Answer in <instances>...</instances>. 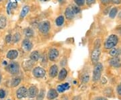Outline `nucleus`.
Wrapping results in <instances>:
<instances>
[{
  "label": "nucleus",
  "mask_w": 121,
  "mask_h": 100,
  "mask_svg": "<svg viewBox=\"0 0 121 100\" xmlns=\"http://www.w3.org/2000/svg\"><path fill=\"white\" fill-rule=\"evenodd\" d=\"M117 92H118V94L121 96V84L117 87Z\"/></svg>",
  "instance_id": "e433bc0d"
},
{
  "label": "nucleus",
  "mask_w": 121,
  "mask_h": 100,
  "mask_svg": "<svg viewBox=\"0 0 121 100\" xmlns=\"http://www.w3.org/2000/svg\"><path fill=\"white\" fill-rule=\"evenodd\" d=\"M72 8L73 9L74 12L76 14V13H78L79 12H80V8H78L77 6H75V5H74V6H72Z\"/></svg>",
  "instance_id": "f704fd0d"
},
{
  "label": "nucleus",
  "mask_w": 121,
  "mask_h": 100,
  "mask_svg": "<svg viewBox=\"0 0 121 100\" xmlns=\"http://www.w3.org/2000/svg\"><path fill=\"white\" fill-rule=\"evenodd\" d=\"M95 48H99L100 45H101V42H100V40L99 39H97L95 41Z\"/></svg>",
  "instance_id": "72a5a7b5"
},
{
  "label": "nucleus",
  "mask_w": 121,
  "mask_h": 100,
  "mask_svg": "<svg viewBox=\"0 0 121 100\" xmlns=\"http://www.w3.org/2000/svg\"><path fill=\"white\" fill-rule=\"evenodd\" d=\"M4 65H8V62H6V61H4V63H3Z\"/></svg>",
  "instance_id": "37998d69"
},
{
  "label": "nucleus",
  "mask_w": 121,
  "mask_h": 100,
  "mask_svg": "<svg viewBox=\"0 0 121 100\" xmlns=\"http://www.w3.org/2000/svg\"><path fill=\"white\" fill-rule=\"evenodd\" d=\"M65 21V18L63 16H60L56 19V25L57 26H61Z\"/></svg>",
  "instance_id": "a878e982"
},
{
  "label": "nucleus",
  "mask_w": 121,
  "mask_h": 100,
  "mask_svg": "<svg viewBox=\"0 0 121 100\" xmlns=\"http://www.w3.org/2000/svg\"><path fill=\"white\" fill-rule=\"evenodd\" d=\"M22 48L25 50V51H30L31 49L32 48V43L30 42L28 39H25L23 40L22 43Z\"/></svg>",
  "instance_id": "9b49d317"
},
{
  "label": "nucleus",
  "mask_w": 121,
  "mask_h": 100,
  "mask_svg": "<svg viewBox=\"0 0 121 100\" xmlns=\"http://www.w3.org/2000/svg\"><path fill=\"white\" fill-rule=\"evenodd\" d=\"M21 82V79L20 77H14L11 81V86L13 87H17Z\"/></svg>",
  "instance_id": "b1692460"
},
{
  "label": "nucleus",
  "mask_w": 121,
  "mask_h": 100,
  "mask_svg": "<svg viewBox=\"0 0 121 100\" xmlns=\"http://www.w3.org/2000/svg\"><path fill=\"white\" fill-rule=\"evenodd\" d=\"M67 74H68L67 71L65 69H64V68L60 70V72H59V76H58L59 80V81H63V80H65V78L67 76Z\"/></svg>",
  "instance_id": "f3484780"
},
{
  "label": "nucleus",
  "mask_w": 121,
  "mask_h": 100,
  "mask_svg": "<svg viewBox=\"0 0 121 100\" xmlns=\"http://www.w3.org/2000/svg\"><path fill=\"white\" fill-rule=\"evenodd\" d=\"M38 95V89L36 86H31L28 90V96L30 98H34Z\"/></svg>",
  "instance_id": "9d476101"
},
{
  "label": "nucleus",
  "mask_w": 121,
  "mask_h": 100,
  "mask_svg": "<svg viewBox=\"0 0 121 100\" xmlns=\"http://www.w3.org/2000/svg\"><path fill=\"white\" fill-rule=\"evenodd\" d=\"M33 75L36 78H43L46 75V71L41 67H36L32 71Z\"/></svg>",
  "instance_id": "39448f33"
},
{
  "label": "nucleus",
  "mask_w": 121,
  "mask_h": 100,
  "mask_svg": "<svg viewBox=\"0 0 121 100\" xmlns=\"http://www.w3.org/2000/svg\"><path fill=\"white\" fill-rule=\"evenodd\" d=\"M95 0H86L87 5H88L94 4H95Z\"/></svg>",
  "instance_id": "c9c22d12"
},
{
  "label": "nucleus",
  "mask_w": 121,
  "mask_h": 100,
  "mask_svg": "<svg viewBox=\"0 0 121 100\" xmlns=\"http://www.w3.org/2000/svg\"><path fill=\"white\" fill-rule=\"evenodd\" d=\"M1 1H2V0H0V2H1Z\"/></svg>",
  "instance_id": "a18cd8bd"
},
{
  "label": "nucleus",
  "mask_w": 121,
  "mask_h": 100,
  "mask_svg": "<svg viewBox=\"0 0 121 100\" xmlns=\"http://www.w3.org/2000/svg\"><path fill=\"white\" fill-rule=\"evenodd\" d=\"M12 8H13V7H12V3L10 2V3H9V4L8 5V7H7V12H8V15L10 14V10Z\"/></svg>",
  "instance_id": "2f4dec72"
},
{
  "label": "nucleus",
  "mask_w": 121,
  "mask_h": 100,
  "mask_svg": "<svg viewBox=\"0 0 121 100\" xmlns=\"http://www.w3.org/2000/svg\"><path fill=\"white\" fill-rule=\"evenodd\" d=\"M62 100H68V98H67V97H66V96H63V98H62Z\"/></svg>",
  "instance_id": "a19ab883"
},
{
  "label": "nucleus",
  "mask_w": 121,
  "mask_h": 100,
  "mask_svg": "<svg viewBox=\"0 0 121 100\" xmlns=\"http://www.w3.org/2000/svg\"><path fill=\"white\" fill-rule=\"evenodd\" d=\"M110 1L114 4H121V0H110Z\"/></svg>",
  "instance_id": "4c0bfd02"
},
{
  "label": "nucleus",
  "mask_w": 121,
  "mask_h": 100,
  "mask_svg": "<svg viewBox=\"0 0 121 100\" xmlns=\"http://www.w3.org/2000/svg\"><path fill=\"white\" fill-rule=\"evenodd\" d=\"M117 12H118V9H117V8H113L110 10V13H109V16H110V17H111V18H114V17H116V16H117Z\"/></svg>",
  "instance_id": "cd10ccee"
},
{
  "label": "nucleus",
  "mask_w": 121,
  "mask_h": 100,
  "mask_svg": "<svg viewBox=\"0 0 121 100\" xmlns=\"http://www.w3.org/2000/svg\"><path fill=\"white\" fill-rule=\"evenodd\" d=\"M70 88V85L68 83H63L61 85H58L56 87V91L59 93H63V92H65L67 90H68Z\"/></svg>",
  "instance_id": "4468645a"
},
{
  "label": "nucleus",
  "mask_w": 121,
  "mask_h": 100,
  "mask_svg": "<svg viewBox=\"0 0 121 100\" xmlns=\"http://www.w3.org/2000/svg\"><path fill=\"white\" fill-rule=\"evenodd\" d=\"M12 36L10 34H8L6 36H5V40L7 43H9L11 41H12Z\"/></svg>",
  "instance_id": "7c9ffc66"
},
{
  "label": "nucleus",
  "mask_w": 121,
  "mask_h": 100,
  "mask_svg": "<svg viewBox=\"0 0 121 100\" xmlns=\"http://www.w3.org/2000/svg\"><path fill=\"white\" fill-rule=\"evenodd\" d=\"M118 42V38L117 35H110L105 42V45H104L105 48L106 49H112L117 45Z\"/></svg>",
  "instance_id": "f257e3e1"
},
{
  "label": "nucleus",
  "mask_w": 121,
  "mask_h": 100,
  "mask_svg": "<svg viewBox=\"0 0 121 100\" xmlns=\"http://www.w3.org/2000/svg\"><path fill=\"white\" fill-rule=\"evenodd\" d=\"M59 57V51L56 48H51L48 52V58L51 61H54Z\"/></svg>",
  "instance_id": "6e6552de"
},
{
  "label": "nucleus",
  "mask_w": 121,
  "mask_h": 100,
  "mask_svg": "<svg viewBox=\"0 0 121 100\" xmlns=\"http://www.w3.org/2000/svg\"><path fill=\"white\" fill-rule=\"evenodd\" d=\"M30 59L33 62H36L40 58V54H39V51L37 50H35L34 52H32L31 54H30Z\"/></svg>",
  "instance_id": "412c9836"
},
{
  "label": "nucleus",
  "mask_w": 121,
  "mask_h": 100,
  "mask_svg": "<svg viewBox=\"0 0 121 100\" xmlns=\"http://www.w3.org/2000/svg\"><path fill=\"white\" fill-rule=\"evenodd\" d=\"M58 74V67L56 65L51 66L49 69V76L52 78L55 77Z\"/></svg>",
  "instance_id": "2eb2a0df"
},
{
  "label": "nucleus",
  "mask_w": 121,
  "mask_h": 100,
  "mask_svg": "<svg viewBox=\"0 0 121 100\" xmlns=\"http://www.w3.org/2000/svg\"><path fill=\"white\" fill-rule=\"evenodd\" d=\"M110 54L113 57H118V56L121 54V50L116 48H112V50L110 51Z\"/></svg>",
  "instance_id": "a211bd4d"
},
{
  "label": "nucleus",
  "mask_w": 121,
  "mask_h": 100,
  "mask_svg": "<svg viewBox=\"0 0 121 100\" xmlns=\"http://www.w3.org/2000/svg\"><path fill=\"white\" fill-rule=\"evenodd\" d=\"M16 96H17V99H19V100L22 99L24 97H26V96H28L27 89L24 87H20L16 91Z\"/></svg>",
  "instance_id": "0eeeda50"
},
{
  "label": "nucleus",
  "mask_w": 121,
  "mask_h": 100,
  "mask_svg": "<svg viewBox=\"0 0 121 100\" xmlns=\"http://www.w3.org/2000/svg\"></svg>",
  "instance_id": "09e8293b"
},
{
  "label": "nucleus",
  "mask_w": 121,
  "mask_h": 100,
  "mask_svg": "<svg viewBox=\"0 0 121 100\" xmlns=\"http://www.w3.org/2000/svg\"><path fill=\"white\" fill-rule=\"evenodd\" d=\"M6 24H7L6 17L3 15H0V30L4 29L6 26Z\"/></svg>",
  "instance_id": "aec40b11"
},
{
  "label": "nucleus",
  "mask_w": 121,
  "mask_h": 100,
  "mask_svg": "<svg viewBox=\"0 0 121 100\" xmlns=\"http://www.w3.org/2000/svg\"><path fill=\"white\" fill-rule=\"evenodd\" d=\"M102 71H103L102 64L100 62L96 63L94 69V72H93V80L94 81H98L100 79Z\"/></svg>",
  "instance_id": "f03ea898"
},
{
  "label": "nucleus",
  "mask_w": 121,
  "mask_h": 100,
  "mask_svg": "<svg viewBox=\"0 0 121 100\" xmlns=\"http://www.w3.org/2000/svg\"><path fill=\"white\" fill-rule=\"evenodd\" d=\"M64 1H65V0H58V1H59V2H60V3H63V2H64Z\"/></svg>",
  "instance_id": "79ce46f5"
},
{
  "label": "nucleus",
  "mask_w": 121,
  "mask_h": 100,
  "mask_svg": "<svg viewBox=\"0 0 121 100\" xmlns=\"http://www.w3.org/2000/svg\"><path fill=\"white\" fill-rule=\"evenodd\" d=\"M30 11V7L28 6V5H26L24 6L22 9V12L20 13V18H24V17L26 16V15L28 14V13Z\"/></svg>",
  "instance_id": "5701e85b"
},
{
  "label": "nucleus",
  "mask_w": 121,
  "mask_h": 100,
  "mask_svg": "<svg viewBox=\"0 0 121 100\" xmlns=\"http://www.w3.org/2000/svg\"><path fill=\"white\" fill-rule=\"evenodd\" d=\"M38 27H39V30L40 32H42L43 34H47L50 30L51 24L48 21H43V22L39 23Z\"/></svg>",
  "instance_id": "20e7f679"
},
{
  "label": "nucleus",
  "mask_w": 121,
  "mask_h": 100,
  "mask_svg": "<svg viewBox=\"0 0 121 100\" xmlns=\"http://www.w3.org/2000/svg\"><path fill=\"white\" fill-rule=\"evenodd\" d=\"M24 35L26 36V37L27 38H31L34 36V31L32 28H26L24 31Z\"/></svg>",
  "instance_id": "4be33fe9"
},
{
  "label": "nucleus",
  "mask_w": 121,
  "mask_h": 100,
  "mask_svg": "<svg viewBox=\"0 0 121 100\" xmlns=\"http://www.w3.org/2000/svg\"><path fill=\"white\" fill-rule=\"evenodd\" d=\"M100 50H99V48H95L92 52H91V59L93 63H98V62L99 61V56H100Z\"/></svg>",
  "instance_id": "423d86ee"
},
{
  "label": "nucleus",
  "mask_w": 121,
  "mask_h": 100,
  "mask_svg": "<svg viewBox=\"0 0 121 100\" xmlns=\"http://www.w3.org/2000/svg\"><path fill=\"white\" fill-rule=\"evenodd\" d=\"M109 63L114 67L118 68L121 66V60L119 57H113L109 61Z\"/></svg>",
  "instance_id": "1a4fd4ad"
},
{
  "label": "nucleus",
  "mask_w": 121,
  "mask_h": 100,
  "mask_svg": "<svg viewBox=\"0 0 121 100\" xmlns=\"http://www.w3.org/2000/svg\"><path fill=\"white\" fill-rule=\"evenodd\" d=\"M65 15L66 18L67 20H72L75 16V13L74 12L73 9L72 8V7H69L66 9L65 12Z\"/></svg>",
  "instance_id": "f8f14e48"
},
{
  "label": "nucleus",
  "mask_w": 121,
  "mask_h": 100,
  "mask_svg": "<svg viewBox=\"0 0 121 100\" xmlns=\"http://www.w3.org/2000/svg\"><path fill=\"white\" fill-rule=\"evenodd\" d=\"M33 65H34V62L31 60V61H26L24 62H23L22 66L24 67V69L30 70L32 68Z\"/></svg>",
  "instance_id": "6ab92c4d"
},
{
  "label": "nucleus",
  "mask_w": 121,
  "mask_h": 100,
  "mask_svg": "<svg viewBox=\"0 0 121 100\" xmlns=\"http://www.w3.org/2000/svg\"><path fill=\"white\" fill-rule=\"evenodd\" d=\"M1 75H0V81H1Z\"/></svg>",
  "instance_id": "c03bdc74"
},
{
  "label": "nucleus",
  "mask_w": 121,
  "mask_h": 100,
  "mask_svg": "<svg viewBox=\"0 0 121 100\" xmlns=\"http://www.w3.org/2000/svg\"><path fill=\"white\" fill-rule=\"evenodd\" d=\"M74 1L76 4L79 6H82L85 4V0H74Z\"/></svg>",
  "instance_id": "c756f323"
},
{
  "label": "nucleus",
  "mask_w": 121,
  "mask_h": 100,
  "mask_svg": "<svg viewBox=\"0 0 121 100\" xmlns=\"http://www.w3.org/2000/svg\"><path fill=\"white\" fill-rule=\"evenodd\" d=\"M81 80L82 81L83 83H86L89 81L90 80V75L88 73H83L82 75V77H81Z\"/></svg>",
  "instance_id": "393cba45"
},
{
  "label": "nucleus",
  "mask_w": 121,
  "mask_h": 100,
  "mask_svg": "<svg viewBox=\"0 0 121 100\" xmlns=\"http://www.w3.org/2000/svg\"><path fill=\"white\" fill-rule=\"evenodd\" d=\"M6 70L10 74H17L20 71V65L17 62H12L6 67Z\"/></svg>",
  "instance_id": "7ed1b4c3"
},
{
  "label": "nucleus",
  "mask_w": 121,
  "mask_h": 100,
  "mask_svg": "<svg viewBox=\"0 0 121 100\" xmlns=\"http://www.w3.org/2000/svg\"><path fill=\"white\" fill-rule=\"evenodd\" d=\"M44 95H45V91L44 89H41L39 95H37V96H36V100H43L44 97Z\"/></svg>",
  "instance_id": "c85d7f7f"
},
{
  "label": "nucleus",
  "mask_w": 121,
  "mask_h": 100,
  "mask_svg": "<svg viewBox=\"0 0 121 100\" xmlns=\"http://www.w3.org/2000/svg\"><path fill=\"white\" fill-rule=\"evenodd\" d=\"M58 92L56 91V89H50L47 93V98L48 100H55V98H56L58 97Z\"/></svg>",
  "instance_id": "ddd939ff"
},
{
  "label": "nucleus",
  "mask_w": 121,
  "mask_h": 100,
  "mask_svg": "<svg viewBox=\"0 0 121 100\" xmlns=\"http://www.w3.org/2000/svg\"><path fill=\"white\" fill-rule=\"evenodd\" d=\"M95 100H107V99L104 97H98L95 98Z\"/></svg>",
  "instance_id": "ea45409f"
},
{
  "label": "nucleus",
  "mask_w": 121,
  "mask_h": 100,
  "mask_svg": "<svg viewBox=\"0 0 121 100\" xmlns=\"http://www.w3.org/2000/svg\"><path fill=\"white\" fill-rule=\"evenodd\" d=\"M42 1H44V0H42Z\"/></svg>",
  "instance_id": "49530a36"
},
{
  "label": "nucleus",
  "mask_w": 121,
  "mask_h": 100,
  "mask_svg": "<svg viewBox=\"0 0 121 100\" xmlns=\"http://www.w3.org/2000/svg\"><path fill=\"white\" fill-rule=\"evenodd\" d=\"M101 1V2H102V4H109V1H110V0H100Z\"/></svg>",
  "instance_id": "58836bf2"
},
{
  "label": "nucleus",
  "mask_w": 121,
  "mask_h": 100,
  "mask_svg": "<svg viewBox=\"0 0 121 100\" xmlns=\"http://www.w3.org/2000/svg\"></svg>",
  "instance_id": "de8ad7c7"
},
{
  "label": "nucleus",
  "mask_w": 121,
  "mask_h": 100,
  "mask_svg": "<svg viewBox=\"0 0 121 100\" xmlns=\"http://www.w3.org/2000/svg\"><path fill=\"white\" fill-rule=\"evenodd\" d=\"M5 96V92L3 89H0V99H4Z\"/></svg>",
  "instance_id": "473e14b6"
},
{
  "label": "nucleus",
  "mask_w": 121,
  "mask_h": 100,
  "mask_svg": "<svg viewBox=\"0 0 121 100\" xmlns=\"http://www.w3.org/2000/svg\"><path fill=\"white\" fill-rule=\"evenodd\" d=\"M18 57V52L16 50H11L7 54V58L10 60H14Z\"/></svg>",
  "instance_id": "dca6fc26"
},
{
  "label": "nucleus",
  "mask_w": 121,
  "mask_h": 100,
  "mask_svg": "<svg viewBox=\"0 0 121 100\" xmlns=\"http://www.w3.org/2000/svg\"><path fill=\"white\" fill-rule=\"evenodd\" d=\"M20 38H21V36L20 34V33L16 32V33H15L13 35L12 40V42H13V43H17V42H18L20 40Z\"/></svg>",
  "instance_id": "bb28decb"
}]
</instances>
